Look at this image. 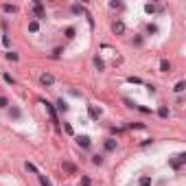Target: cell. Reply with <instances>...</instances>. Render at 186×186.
<instances>
[{
    "label": "cell",
    "mask_w": 186,
    "mask_h": 186,
    "mask_svg": "<svg viewBox=\"0 0 186 186\" xmlns=\"http://www.w3.org/2000/svg\"><path fill=\"white\" fill-rule=\"evenodd\" d=\"M77 145L81 149H88L90 147V136H77Z\"/></svg>",
    "instance_id": "5"
},
{
    "label": "cell",
    "mask_w": 186,
    "mask_h": 186,
    "mask_svg": "<svg viewBox=\"0 0 186 186\" xmlns=\"http://www.w3.org/2000/svg\"><path fill=\"white\" fill-rule=\"evenodd\" d=\"M7 59H9V61H18V59H20V57H18V53H13V51H9V53H7Z\"/></svg>",
    "instance_id": "21"
},
{
    "label": "cell",
    "mask_w": 186,
    "mask_h": 186,
    "mask_svg": "<svg viewBox=\"0 0 186 186\" xmlns=\"http://www.w3.org/2000/svg\"><path fill=\"white\" fill-rule=\"evenodd\" d=\"M33 11H35V15L40 18V20H42V18H46V11H44V5L40 2V0H37V2H35V7H33Z\"/></svg>",
    "instance_id": "4"
},
{
    "label": "cell",
    "mask_w": 186,
    "mask_h": 186,
    "mask_svg": "<svg viewBox=\"0 0 186 186\" xmlns=\"http://www.w3.org/2000/svg\"><path fill=\"white\" fill-rule=\"evenodd\" d=\"M24 169H26V171H29V173H35V175H37V173H40V171H37V169H35V164H31V162H24Z\"/></svg>",
    "instance_id": "16"
},
{
    "label": "cell",
    "mask_w": 186,
    "mask_h": 186,
    "mask_svg": "<svg viewBox=\"0 0 186 186\" xmlns=\"http://www.w3.org/2000/svg\"><path fill=\"white\" fill-rule=\"evenodd\" d=\"M160 70H162V72H169V70H171V61H169V59H162V61H160Z\"/></svg>",
    "instance_id": "8"
},
{
    "label": "cell",
    "mask_w": 186,
    "mask_h": 186,
    "mask_svg": "<svg viewBox=\"0 0 186 186\" xmlns=\"http://www.w3.org/2000/svg\"><path fill=\"white\" fill-rule=\"evenodd\" d=\"M184 162H186V153H178V155L169 158V166H171V169H175V171H180Z\"/></svg>",
    "instance_id": "1"
},
{
    "label": "cell",
    "mask_w": 186,
    "mask_h": 186,
    "mask_svg": "<svg viewBox=\"0 0 186 186\" xmlns=\"http://www.w3.org/2000/svg\"><path fill=\"white\" fill-rule=\"evenodd\" d=\"M40 83H42L44 88H53V83H55V77H53L51 72H44L42 77H40Z\"/></svg>",
    "instance_id": "2"
},
{
    "label": "cell",
    "mask_w": 186,
    "mask_h": 186,
    "mask_svg": "<svg viewBox=\"0 0 186 186\" xmlns=\"http://www.w3.org/2000/svg\"><path fill=\"white\" fill-rule=\"evenodd\" d=\"M57 107H59V112H68V105L64 103V101H59V103H57Z\"/></svg>",
    "instance_id": "25"
},
{
    "label": "cell",
    "mask_w": 186,
    "mask_h": 186,
    "mask_svg": "<svg viewBox=\"0 0 186 186\" xmlns=\"http://www.w3.org/2000/svg\"><path fill=\"white\" fill-rule=\"evenodd\" d=\"M81 184H83V186H90V180H88V178H81Z\"/></svg>",
    "instance_id": "32"
},
{
    "label": "cell",
    "mask_w": 186,
    "mask_h": 186,
    "mask_svg": "<svg viewBox=\"0 0 186 186\" xmlns=\"http://www.w3.org/2000/svg\"><path fill=\"white\" fill-rule=\"evenodd\" d=\"M147 31H149V33H158V26H153V24H149V26H147Z\"/></svg>",
    "instance_id": "30"
},
{
    "label": "cell",
    "mask_w": 186,
    "mask_h": 186,
    "mask_svg": "<svg viewBox=\"0 0 186 186\" xmlns=\"http://www.w3.org/2000/svg\"><path fill=\"white\" fill-rule=\"evenodd\" d=\"M37 180H40V184H42V186H53V184H51V180L46 178V175H42V173H37Z\"/></svg>",
    "instance_id": "9"
},
{
    "label": "cell",
    "mask_w": 186,
    "mask_h": 186,
    "mask_svg": "<svg viewBox=\"0 0 186 186\" xmlns=\"http://www.w3.org/2000/svg\"><path fill=\"white\" fill-rule=\"evenodd\" d=\"M2 79H5V81H7V83H11V86H13V83H15V79H13V77H11V74H7V72H5V74H2Z\"/></svg>",
    "instance_id": "23"
},
{
    "label": "cell",
    "mask_w": 186,
    "mask_h": 186,
    "mask_svg": "<svg viewBox=\"0 0 186 186\" xmlns=\"http://www.w3.org/2000/svg\"><path fill=\"white\" fill-rule=\"evenodd\" d=\"M105 151H116V140L114 138H107L105 140Z\"/></svg>",
    "instance_id": "7"
},
{
    "label": "cell",
    "mask_w": 186,
    "mask_h": 186,
    "mask_svg": "<svg viewBox=\"0 0 186 186\" xmlns=\"http://www.w3.org/2000/svg\"><path fill=\"white\" fill-rule=\"evenodd\" d=\"M99 116H101V109H96V107H90V118H94V120H96Z\"/></svg>",
    "instance_id": "17"
},
{
    "label": "cell",
    "mask_w": 186,
    "mask_h": 186,
    "mask_svg": "<svg viewBox=\"0 0 186 186\" xmlns=\"http://www.w3.org/2000/svg\"><path fill=\"white\" fill-rule=\"evenodd\" d=\"M145 11H147V13H155L158 7H155V5H145Z\"/></svg>",
    "instance_id": "22"
},
{
    "label": "cell",
    "mask_w": 186,
    "mask_h": 186,
    "mask_svg": "<svg viewBox=\"0 0 186 186\" xmlns=\"http://www.w3.org/2000/svg\"><path fill=\"white\" fill-rule=\"evenodd\" d=\"M112 31H114L116 35H123V33H125V24L118 20V22H114V24H112Z\"/></svg>",
    "instance_id": "6"
},
{
    "label": "cell",
    "mask_w": 186,
    "mask_h": 186,
    "mask_svg": "<svg viewBox=\"0 0 186 186\" xmlns=\"http://www.w3.org/2000/svg\"><path fill=\"white\" fill-rule=\"evenodd\" d=\"M64 132H66L68 136H74V129H72V125H70V123H64Z\"/></svg>",
    "instance_id": "19"
},
{
    "label": "cell",
    "mask_w": 186,
    "mask_h": 186,
    "mask_svg": "<svg viewBox=\"0 0 186 186\" xmlns=\"http://www.w3.org/2000/svg\"><path fill=\"white\" fill-rule=\"evenodd\" d=\"M138 186H151V178H149V175H142V178L138 180Z\"/></svg>",
    "instance_id": "10"
},
{
    "label": "cell",
    "mask_w": 186,
    "mask_h": 186,
    "mask_svg": "<svg viewBox=\"0 0 186 186\" xmlns=\"http://www.w3.org/2000/svg\"><path fill=\"white\" fill-rule=\"evenodd\" d=\"M11 116H13V118H20V109H18V107H11Z\"/></svg>",
    "instance_id": "28"
},
{
    "label": "cell",
    "mask_w": 186,
    "mask_h": 186,
    "mask_svg": "<svg viewBox=\"0 0 186 186\" xmlns=\"http://www.w3.org/2000/svg\"><path fill=\"white\" fill-rule=\"evenodd\" d=\"M66 37H68V40H72V37H74V29H72V26H68V29H66Z\"/></svg>",
    "instance_id": "24"
},
{
    "label": "cell",
    "mask_w": 186,
    "mask_h": 186,
    "mask_svg": "<svg viewBox=\"0 0 186 186\" xmlns=\"http://www.w3.org/2000/svg\"><path fill=\"white\" fill-rule=\"evenodd\" d=\"M29 31H31V33H37V31H40V22H37V20H31V22H29Z\"/></svg>",
    "instance_id": "11"
},
{
    "label": "cell",
    "mask_w": 186,
    "mask_h": 186,
    "mask_svg": "<svg viewBox=\"0 0 186 186\" xmlns=\"http://www.w3.org/2000/svg\"><path fill=\"white\" fill-rule=\"evenodd\" d=\"M158 116H160V118H169V107L162 105L160 109H158Z\"/></svg>",
    "instance_id": "12"
},
{
    "label": "cell",
    "mask_w": 186,
    "mask_h": 186,
    "mask_svg": "<svg viewBox=\"0 0 186 186\" xmlns=\"http://www.w3.org/2000/svg\"><path fill=\"white\" fill-rule=\"evenodd\" d=\"M94 66H96L99 70H105V64H103V59H101L99 55H96V57H94Z\"/></svg>",
    "instance_id": "15"
},
{
    "label": "cell",
    "mask_w": 186,
    "mask_h": 186,
    "mask_svg": "<svg viewBox=\"0 0 186 186\" xmlns=\"http://www.w3.org/2000/svg\"><path fill=\"white\" fill-rule=\"evenodd\" d=\"M9 105V99L7 96H0V107H7Z\"/></svg>",
    "instance_id": "27"
},
{
    "label": "cell",
    "mask_w": 186,
    "mask_h": 186,
    "mask_svg": "<svg viewBox=\"0 0 186 186\" xmlns=\"http://www.w3.org/2000/svg\"><path fill=\"white\" fill-rule=\"evenodd\" d=\"M42 103L46 105V112H48V116H51V120H53L55 125H57V112H55V107H53L51 103H46V101H42Z\"/></svg>",
    "instance_id": "3"
},
{
    "label": "cell",
    "mask_w": 186,
    "mask_h": 186,
    "mask_svg": "<svg viewBox=\"0 0 186 186\" xmlns=\"http://www.w3.org/2000/svg\"><path fill=\"white\" fill-rule=\"evenodd\" d=\"M92 164L101 166V164H103V155H92Z\"/></svg>",
    "instance_id": "20"
},
{
    "label": "cell",
    "mask_w": 186,
    "mask_h": 186,
    "mask_svg": "<svg viewBox=\"0 0 186 186\" xmlns=\"http://www.w3.org/2000/svg\"><path fill=\"white\" fill-rule=\"evenodd\" d=\"M129 83H142V81L138 79V77H129Z\"/></svg>",
    "instance_id": "31"
},
{
    "label": "cell",
    "mask_w": 186,
    "mask_h": 186,
    "mask_svg": "<svg viewBox=\"0 0 186 186\" xmlns=\"http://www.w3.org/2000/svg\"><path fill=\"white\" fill-rule=\"evenodd\" d=\"M64 171L66 173H77V166L70 164V162H64Z\"/></svg>",
    "instance_id": "13"
},
{
    "label": "cell",
    "mask_w": 186,
    "mask_h": 186,
    "mask_svg": "<svg viewBox=\"0 0 186 186\" xmlns=\"http://www.w3.org/2000/svg\"><path fill=\"white\" fill-rule=\"evenodd\" d=\"M72 11H74V13H86V9L79 7V5H74V7H72Z\"/></svg>",
    "instance_id": "26"
},
{
    "label": "cell",
    "mask_w": 186,
    "mask_h": 186,
    "mask_svg": "<svg viewBox=\"0 0 186 186\" xmlns=\"http://www.w3.org/2000/svg\"><path fill=\"white\" fill-rule=\"evenodd\" d=\"M129 127H132V129H145V125H140V123H132Z\"/></svg>",
    "instance_id": "29"
},
{
    "label": "cell",
    "mask_w": 186,
    "mask_h": 186,
    "mask_svg": "<svg viewBox=\"0 0 186 186\" xmlns=\"http://www.w3.org/2000/svg\"><path fill=\"white\" fill-rule=\"evenodd\" d=\"M2 11H5V13H15L18 7H15V5H2Z\"/></svg>",
    "instance_id": "14"
},
{
    "label": "cell",
    "mask_w": 186,
    "mask_h": 186,
    "mask_svg": "<svg viewBox=\"0 0 186 186\" xmlns=\"http://www.w3.org/2000/svg\"><path fill=\"white\" fill-rule=\"evenodd\" d=\"M173 90H175V92H184V90H186V83H184V81H178Z\"/></svg>",
    "instance_id": "18"
}]
</instances>
